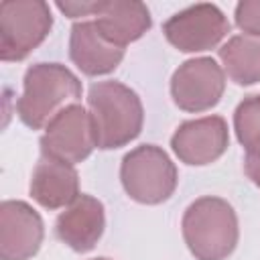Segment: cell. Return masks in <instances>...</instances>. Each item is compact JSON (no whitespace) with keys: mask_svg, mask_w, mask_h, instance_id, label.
<instances>
[{"mask_svg":"<svg viewBox=\"0 0 260 260\" xmlns=\"http://www.w3.org/2000/svg\"><path fill=\"white\" fill-rule=\"evenodd\" d=\"M87 108L93 122L95 146L122 148L140 136L144 108L138 93L122 81H98L87 91Z\"/></svg>","mask_w":260,"mask_h":260,"instance_id":"6da1fadb","label":"cell"},{"mask_svg":"<svg viewBox=\"0 0 260 260\" xmlns=\"http://www.w3.org/2000/svg\"><path fill=\"white\" fill-rule=\"evenodd\" d=\"M81 100L79 77L61 63H35L22 77L16 112L32 130L45 128L61 110Z\"/></svg>","mask_w":260,"mask_h":260,"instance_id":"7a4b0ae2","label":"cell"},{"mask_svg":"<svg viewBox=\"0 0 260 260\" xmlns=\"http://www.w3.org/2000/svg\"><path fill=\"white\" fill-rule=\"evenodd\" d=\"M181 230L195 260H225L236 250L240 238L234 207L213 195L199 197L185 209Z\"/></svg>","mask_w":260,"mask_h":260,"instance_id":"3957f363","label":"cell"},{"mask_svg":"<svg viewBox=\"0 0 260 260\" xmlns=\"http://www.w3.org/2000/svg\"><path fill=\"white\" fill-rule=\"evenodd\" d=\"M120 181L130 199L142 205L165 203L177 189L179 173L171 156L156 144H140L124 154Z\"/></svg>","mask_w":260,"mask_h":260,"instance_id":"277c9868","label":"cell"},{"mask_svg":"<svg viewBox=\"0 0 260 260\" xmlns=\"http://www.w3.org/2000/svg\"><path fill=\"white\" fill-rule=\"evenodd\" d=\"M51 8L43 0H8L0 4V59H26L51 32Z\"/></svg>","mask_w":260,"mask_h":260,"instance_id":"5b68a950","label":"cell"},{"mask_svg":"<svg viewBox=\"0 0 260 260\" xmlns=\"http://www.w3.org/2000/svg\"><path fill=\"white\" fill-rule=\"evenodd\" d=\"M230 20L219 6L199 2L175 12L162 24L165 39L181 53L215 49L230 32Z\"/></svg>","mask_w":260,"mask_h":260,"instance_id":"8992f818","label":"cell"},{"mask_svg":"<svg viewBox=\"0 0 260 260\" xmlns=\"http://www.w3.org/2000/svg\"><path fill=\"white\" fill-rule=\"evenodd\" d=\"M225 91V73L213 57H195L181 63L171 77V98L183 112H205L219 104Z\"/></svg>","mask_w":260,"mask_h":260,"instance_id":"52a82bcc","label":"cell"},{"mask_svg":"<svg viewBox=\"0 0 260 260\" xmlns=\"http://www.w3.org/2000/svg\"><path fill=\"white\" fill-rule=\"evenodd\" d=\"M41 154L69 165L85 160L95 148V134L89 110L71 104L61 110L47 126L39 140Z\"/></svg>","mask_w":260,"mask_h":260,"instance_id":"ba28073f","label":"cell"},{"mask_svg":"<svg viewBox=\"0 0 260 260\" xmlns=\"http://www.w3.org/2000/svg\"><path fill=\"white\" fill-rule=\"evenodd\" d=\"M230 146L228 122L213 114L205 118L187 120L177 126L171 136V148L177 158L191 167L215 162Z\"/></svg>","mask_w":260,"mask_h":260,"instance_id":"9c48e42d","label":"cell"},{"mask_svg":"<svg viewBox=\"0 0 260 260\" xmlns=\"http://www.w3.org/2000/svg\"><path fill=\"white\" fill-rule=\"evenodd\" d=\"M45 225L26 201L0 203V260H30L43 244Z\"/></svg>","mask_w":260,"mask_h":260,"instance_id":"30bf717a","label":"cell"},{"mask_svg":"<svg viewBox=\"0 0 260 260\" xmlns=\"http://www.w3.org/2000/svg\"><path fill=\"white\" fill-rule=\"evenodd\" d=\"M106 228V209L93 195L81 193L55 219L57 238L73 252H89L95 248Z\"/></svg>","mask_w":260,"mask_h":260,"instance_id":"8fae6325","label":"cell"},{"mask_svg":"<svg viewBox=\"0 0 260 260\" xmlns=\"http://www.w3.org/2000/svg\"><path fill=\"white\" fill-rule=\"evenodd\" d=\"M124 47L110 43L98 28L95 20H81L71 26L69 35V57L75 67L89 75H108L124 59Z\"/></svg>","mask_w":260,"mask_h":260,"instance_id":"7c38bea8","label":"cell"},{"mask_svg":"<svg viewBox=\"0 0 260 260\" xmlns=\"http://www.w3.org/2000/svg\"><path fill=\"white\" fill-rule=\"evenodd\" d=\"M30 197L45 209H61L71 205L79 193V175L73 165L43 156L30 175Z\"/></svg>","mask_w":260,"mask_h":260,"instance_id":"4fadbf2b","label":"cell"},{"mask_svg":"<svg viewBox=\"0 0 260 260\" xmlns=\"http://www.w3.org/2000/svg\"><path fill=\"white\" fill-rule=\"evenodd\" d=\"M93 16L100 32L124 49L152 26L150 10L138 0H100Z\"/></svg>","mask_w":260,"mask_h":260,"instance_id":"5bb4252c","label":"cell"},{"mask_svg":"<svg viewBox=\"0 0 260 260\" xmlns=\"http://www.w3.org/2000/svg\"><path fill=\"white\" fill-rule=\"evenodd\" d=\"M217 55L234 83L254 85L260 81V37L234 35L217 49Z\"/></svg>","mask_w":260,"mask_h":260,"instance_id":"9a60e30c","label":"cell"},{"mask_svg":"<svg viewBox=\"0 0 260 260\" xmlns=\"http://www.w3.org/2000/svg\"><path fill=\"white\" fill-rule=\"evenodd\" d=\"M234 130L246 152L260 150V93L246 95L234 110Z\"/></svg>","mask_w":260,"mask_h":260,"instance_id":"2e32d148","label":"cell"},{"mask_svg":"<svg viewBox=\"0 0 260 260\" xmlns=\"http://www.w3.org/2000/svg\"><path fill=\"white\" fill-rule=\"evenodd\" d=\"M234 20L244 35L260 37V0H242L236 4Z\"/></svg>","mask_w":260,"mask_h":260,"instance_id":"e0dca14e","label":"cell"},{"mask_svg":"<svg viewBox=\"0 0 260 260\" xmlns=\"http://www.w3.org/2000/svg\"><path fill=\"white\" fill-rule=\"evenodd\" d=\"M57 8L69 16V18H77V16H93L95 8H98V0H81V2H57Z\"/></svg>","mask_w":260,"mask_h":260,"instance_id":"ac0fdd59","label":"cell"},{"mask_svg":"<svg viewBox=\"0 0 260 260\" xmlns=\"http://www.w3.org/2000/svg\"><path fill=\"white\" fill-rule=\"evenodd\" d=\"M244 171H246V177L260 189V150L246 152V156H244Z\"/></svg>","mask_w":260,"mask_h":260,"instance_id":"d6986e66","label":"cell"},{"mask_svg":"<svg viewBox=\"0 0 260 260\" xmlns=\"http://www.w3.org/2000/svg\"><path fill=\"white\" fill-rule=\"evenodd\" d=\"M91 260H112V258H106V256H98V258H91Z\"/></svg>","mask_w":260,"mask_h":260,"instance_id":"ffe728a7","label":"cell"}]
</instances>
